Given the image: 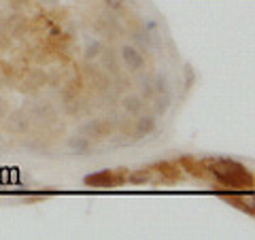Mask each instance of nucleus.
I'll return each instance as SVG.
<instances>
[{
    "label": "nucleus",
    "instance_id": "1",
    "mask_svg": "<svg viewBox=\"0 0 255 240\" xmlns=\"http://www.w3.org/2000/svg\"><path fill=\"white\" fill-rule=\"evenodd\" d=\"M204 168L217 179V183L232 191H245L253 187V174L247 170V166L234 162V159H209V162H204Z\"/></svg>",
    "mask_w": 255,
    "mask_h": 240
},
{
    "label": "nucleus",
    "instance_id": "6",
    "mask_svg": "<svg viewBox=\"0 0 255 240\" xmlns=\"http://www.w3.org/2000/svg\"><path fill=\"white\" fill-rule=\"evenodd\" d=\"M219 198L223 200V202H228V204H232L236 206V209H241L245 213H249L253 215V198L249 196H243V194H219Z\"/></svg>",
    "mask_w": 255,
    "mask_h": 240
},
{
    "label": "nucleus",
    "instance_id": "12",
    "mask_svg": "<svg viewBox=\"0 0 255 240\" xmlns=\"http://www.w3.org/2000/svg\"><path fill=\"white\" fill-rule=\"evenodd\" d=\"M142 107V102L138 96H128V98H124V109H126V113H132V115H136L138 111Z\"/></svg>",
    "mask_w": 255,
    "mask_h": 240
},
{
    "label": "nucleus",
    "instance_id": "14",
    "mask_svg": "<svg viewBox=\"0 0 255 240\" xmlns=\"http://www.w3.org/2000/svg\"><path fill=\"white\" fill-rule=\"evenodd\" d=\"M168 105H170V94H168V92L157 94V105H155V111H157V113H166Z\"/></svg>",
    "mask_w": 255,
    "mask_h": 240
},
{
    "label": "nucleus",
    "instance_id": "16",
    "mask_svg": "<svg viewBox=\"0 0 255 240\" xmlns=\"http://www.w3.org/2000/svg\"><path fill=\"white\" fill-rule=\"evenodd\" d=\"M105 4L109 6L111 11H119V9H124L126 0H105Z\"/></svg>",
    "mask_w": 255,
    "mask_h": 240
},
{
    "label": "nucleus",
    "instance_id": "18",
    "mask_svg": "<svg viewBox=\"0 0 255 240\" xmlns=\"http://www.w3.org/2000/svg\"><path fill=\"white\" fill-rule=\"evenodd\" d=\"M45 2H55V0H45Z\"/></svg>",
    "mask_w": 255,
    "mask_h": 240
},
{
    "label": "nucleus",
    "instance_id": "11",
    "mask_svg": "<svg viewBox=\"0 0 255 240\" xmlns=\"http://www.w3.org/2000/svg\"><path fill=\"white\" fill-rule=\"evenodd\" d=\"M68 147L77 151V153H87L90 151V138H85V136H77V138H70L68 140Z\"/></svg>",
    "mask_w": 255,
    "mask_h": 240
},
{
    "label": "nucleus",
    "instance_id": "10",
    "mask_svg": "<svg viewBox=\"0 0 255 240\" xmlns=\"http://www.w3.org/2000/svg\"><path fill=\"white\" fill-rule=\"evenodd\" d=\"M181 166L185 168L189 174H194V177H198V179L206 177V168H204L202 162H194L191 157H183V159H181Z\"/></svg>",
    "mask_w": 255,
    "mask_h": 240
},
{
    "label": "nucleus",
    "instance_id": "13",
    "mask_svg": "<svg viewBox=\"0 0 255 240\" xmlns=\"http://www.w3.org/2000/svg\"><path fill=\"white\" fill-rule=\"evenodd\" d=\"M151 179V168H140V170L136 174H128V181H132V183H145Z\"/></svg>",
    "mask_w": 255,
    "mask_h": 240
},
{
    "label": "nucleus",
    "instance_id": "3",
    "mask_svg": "<svg viewBox=\"0 0 255 240\" xmlns=\"http://www.w3.org/2000/svg\"><path fill=\"white\" fill-rule=\"evenodd\" d=\"M23 111L28 113L30 121H36L41 125H49L55 121V113L47 102H34V105H28V109H23Z\"/></svg>",
    "mask_w": 255,
    "mask_h": 240
},
{
    "label": "nucleus",
    "instance_id": "17",
    "mask_svg": "<svg viewBox=\"0 0 255 240\" xmlns=\"http://www.w3.org/2000/svg\"><path fill=\"white\" fill-rule=\"evenodd\" d=\"M6 115H9V105H6V102L0 98V119H4Z\"/></svg>",
    "mask_w": 255,
    "mask_h": 240
},
{
    "label": "nucleus",
    "instance_id": "4",
    "mask_svg": "<svg viewBox=\"0 0 255 240\" xmlns=\"http://www.w3.org/2000/svg\"><path fill=\"white\" fill-rule=\"evenodd\" d=\"M6 119V127H9L11 132H15V134H26L28 130H30V117H28V113L23 109H19V111H9V115L4 117Z\"/></svg>",
    "mask_w": 255,
    "mask_h": 240
},
{
    "label": "nucleus",
    "instance_id": "8",
    "mask_svg": "<svg viewBox=\"0 0 255 240\" xmlns=\"http://www.w3.org/2000/svg\"><path fill=\"white\" fill-rule=\"evenodd\" d=\"M155 168H157V172L162 174V181H166V183H177L181 179V168L174 162H162Z\"/></svg>",
    "mask_w": 255,
    "mask_h": 240
},
{
    "label": "nucleus",
    "instance_id": "19",
    "mask_svg": "<svg viewBox=\"0 0 255 240\" xmlns=\"http://www.w3.org/2000/svg\"><path fill=\"white\" fill-rule=\"evenodd\" d=\"M0 145H2V136H0Z\"/></svg>",
    "mask_w": 255,
    "mask_h": 240
},
{
    "label": "nucleus",
    "instance_id": "9",
    "mask_svg": "<svg viewBox=\"0 0 255 240\" xmlns=\"http://www.w3.org/2000/svg\"><path fill=\"white\" fill-rule=\"evenodd\" d=\"M153 130H155V117L145 115V117H138L136 127H134V134H136V138H142V136L151 134Z\"/></svg>",
    "mask_w": 255,
    "mask_h": 240
},
{
    "label": "nucleus",
    "instance_id": "15",
    "mask_svg": "<svg viewBox=\"0 0 255 240\" xmlns=\"http://www.w3.org/2000/svg\"><path fill=\"white\" fill-rule=\"evenodd\" d=\"M100 49H102V45H100V43H90V45H87V51H85V58H87V60L96 58V55L100 53Z\"/></svg>",
    "mask_w": 255,
    "mask_h": 240
},
{
    "label": "nucleus",
    "instance_id": "7",
    "mask_svg": "<svg viewBox=\"0 0 255 240\" xmlns=\"http://www.w3.org/2000/svg\"><path fill=\"white\" fill-rule=\"evenodd\" d=\"M122 60H124V64L130 70H138L140 66H142V53L136 49V47H122Z\"/></svg>",
    "mask_w": 255,
    "mask_h": 240
},
{
    "label": "nucleus",
    "instance_id": "2",
    "mask_svg": "<svg viewBox=\"0 0 255 240\" xmlns=\"http://www.w3.org/2000/svg\"><path fill=\"white\" fill-rule=\"evenodd\" d=\"M128 181V172L124 168H117V170H100V172H94V174H87L83 179V183L87 187H119Z\"/></svg>",
    "mask_w": 255,
    "mask_h": 240
},
{
    "label": "nucleus",
    "instance_id": "5",
    "mask_svg": "<svg viewBox=\"0 0 255 240\" xmlns=\"http://www.w3.org/2000/svg\"><path fill=\"white\" fill-rule=\"evenodd\" d=\"M111 130H113V125L105 119H92L90 123L81 127V136H85V138H105Z\"/></svg>",
    "mask_w": 255,
    "mask_h": 240
},
{
    "label": "nucleus",
    "instance_id": "20",
    "mask_svg": "<svg viewBox=\"0 0 255 240\" xmlns=\"http://www.w3.org/2000/svg\"><path fill=\"white\" fill-rule=\"evenodd\" d=\"M0 151H2V145H0Z\"/></svg>",
    "mask_w": 255,
    "mask_h": 240
}]
</instances>
